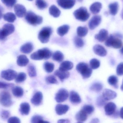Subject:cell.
Wrapping results in <instances>:
<instances>
[{
	"mask_svg": "<svg viewBox=\"0 0 123 123\" xmlns=\"http://www.w3.org/2000/svg\"><path fill=\"white\" fill-rule=\"evenodd\" d=\"M117 93L109 89L104 90L102 93V97L106 101L113 99L117 97Z\"/></svg>",
	"mask_w": 123,
	"mask_h": 123,
	"instance_id": "obj_14",
	"label": "cell"
},
{
	"mask_svg": "<svg viewBox=\"0 0 123 123\" xmlns=\"http://www.w3.org/2000/svg\"><path fill=\"white\" fill-rule=\"evenodd\" d=\"M29 0V1H32V0Z\"/></svg>",
	"mask_w": 123,
	"mask_h": 123,
	"instance_id": "obj_62",
	"label": "cell"
},
{
	"mask_svg": "<svg viewBox=\"0 0 123 123\" xmlns=\"http://www.w3.org/2000/svg\"><path fill=\"white\" fill-rule=\"evenodd\" d=\"M3 18L5 21L10 23H12L16 19V17L13 13L8 12L4 15Z\"/></svg>",
	"mask_w": 123,
	"mask_h": 123,
	"instance_id": "obj_32",
	"label": "cell"
},
{
	"mask_svg": "<svg viewBox=\"0 0 123 123\" xmlns=\"http://www.w3.org/2000/svg\"><path fill=\"white\" fill-rule=\"evenodd\" d=\"M83 123L82 122H79H79H78V123Z\"/></svg>",
	"mask_w": 123,
	"mask_h": 123,
	"instance_id": "obj_61",
	"label": "cell"
},
{
	"mask_svg": "<svg viewBox=\"0 0 123 123\" xmlns=\"http://www.w3.org/2000/svg\"><path fill=\"white\" fill-rule=\"evenodd\" d=\"M116 109V105L113 102L107 103L105 105V114L107 116H111L113 115Z\"/></svg>",
	"mask_w": 123,
	"mask_h": 123,
	"instance_id": "obj_17",
	"label": "cell"
},
{
	"mask_svg": "<svg viewBox=\"0 0 123 123\" xmlns=\"http://www.w3.org/2000/svg\"><path fill=\"white\" fill-rule=\"evenodd\" d=\"M43 99L42 93L40 92H37L35 94L31 100V102L35 106H39L42 103Z\"/></svg>",
	"mask_w": 123,
	"mask_h": 123,
	"instance_id": "obj_15",
	"label": "cell"
},
{
	"mask_svg": "<svg viewBox=\"0 0 123 123\" xmlns=\"http://www.w3.org/2000/svg\"><path fill=\"white\" fill-rule=\"evenodd\" d=\"M74 43L75 46L77 48L82 47L84 45V42L80 37H75L74 38Z\"/></svg>",
	"mask_w": 123,
	"mask_h": 123,
	"instance_id": "obj_39",
	"label": "cell"
},
{
	"mask_svg": "<svg viewBox=\"0 0 123 123\" xmlns=\"http://www.w3.org/2000/svg\"><path fill=\"white\" fill-rule=\"evenodd\" d=\"M79 1H80V2H81V1H82L83 0H78Z\"/></svg>",
	"mask_w": 123,
	"mask_h": 123,
	"instance_id": "obj_60",
	"label": "cell"
},
{
	"mask_svg": "<svg viewBox=\"0 0 123 123\" xmlns=\"http://www.w3.org/2000/svg\"><path fill=\"white\" fill-rule=\"evenodd\" d=\"M15 30V27L13 25L6 24L4 25L3 28L0 29V40L5 39L7 36L12 34Z\"/></svg>",
	"mask_w": 123,
	"mask_h": 123,
	"instance_id": "obj_6",
	"label": "cell"
},
{
	"mask_svg": "<svg viewBox=\"0 0 123 123\" xmlns=\"http://www.w3.org/2000/svg\"><path fill=\"white\" fill-rule=\"evenodd\" d=\"M12 92L13 95L16 97L21 98L24 95V91L21 87L16 86L12 88Z\"/></svg>",
	"mask_w": 123,
	"mask_h": 123,
	"instance_id": "obj_30",
	"label": "cell"
},
{
	"mask_svg": "<svg viewBox=\"0 0 123 123\" xmlns=\"http://www.w3.org/2000/svg\"><path fill=\"white\" fill-rule=\"evenodd\" d=\"M120 52L121 53L122 55H123V47H122V48L120 50Z\"/></svg>",
	"mask_w": 123,
	"mask_h": 123,
	"instance_id": "obj_57",
	"label": "cell"
},
{
	"mask_svg": "<svg viewBox=\"0 0 123 123\" xmlns=\"http://www.w3.org/2000/svg\"><path fill=\"white\" fill-rule=\"evenodd\" d=\"M74 15L77 20L82 22L86 21L90 17V14L86 7H81L74 11Z\"/></svg>",
	"mask_w": 123,
	"mask_h": 123,
	"instance_id": "obj_5",
	"label": "cell"
},
{
	"mask_svg": "<svg viewBox=\"0 0 123 123\" xmlns=\"http://www.w3.org/2000/svg\"><path fill=\"white\" fill-rule=\"evenodd\" d=\"M108 35V31L105 29H102L99 31L98 34L95 35V37L99 42H103L107 39Z\"/></svg>",
	"mask_w": 123,
	"mask_h": 123,
	"instance_id": "obj_18",
	"label": "cell"
},
{
	"mask_svg": "<svg viewBox=\"0 0 123 123\" xmlns=\"http://www.w3.org/2000/svg\"><path fill=\"white\" fill-rule=\"evenodd\" d=\"M2 8L0 6V19H1L3 16V12H2Z\"/></svg>",
	"mask_w": 123,
	"mask_h": 123,
	"instance_id": "obj_55",
	"label": "cell"
},
{
	"mask_svg": "<svg viewBox=\"0 0 123 123\" xmlns=\"http://www.w3.org/2000/svg\"><path fill=\"white\" fill-rule=\"evenodd\" d=\"M70 121L67 119H61L58 121L57 123H69Z\"/></svg>",
	"mask_w": 123,
	"mask_h": 123,
	"instance_id": "obj_52",
	"label": "cell"
},
{
	"mask_svg": "<svg viewBox=\"0 0 123 123\" xmlns=\"http://www.w3.org/2000/svg\"><path fill=\"white\" fill-rule=\"evenodd\" d=\"M77 71L81 74L84 79H87L91 76L92 69L87 64L84 62H80L76 67Z\"/></svg>",
	"mask_w": 123,
	"mask_h": 123,
	"instance_id": "obj_2",
	"label": "cell"
},
{
	"mask_svg": "<svg viewBox=\"0 0 123 123\" xmlns=\"http://www.w3.org/2000/svg\"><path fill=\"white\" fill-rule=\"evenodd\" d=\"M45 81L48 84H57L58 83V82L55 77L52 75L46 77L45 78Z\"/></svg>",
	"mask_w": 123,
	"mask_h": 123,
	"instance_id": "obj_43",
	"label": "cell"
},
{
	"mask_svg": "<svg viewBox=\"0 0 123 123\" xmlns=\"http://www.w3.org/2000/svg\"><path fill=\"white\" fill-rule=\"evenodd\" d=\"M64 56L63 53L60 51H57L54 52L52 55V59L53 60L60 62L63 61Z\"/></svg>",
	"mask_w": 123,
	"mask_h": 123,
	"instance_id": "obj_33",
	"label": "cell"
},
{
	"mask_svg": "<svg viewBox=\"0 0 123 123\" xmlns=\"http://www.w3.org/2000/svg\"><path fill=\"white\" fill-rule=\"evenodd\" d=\"M2 3L8 8H12L16 4L17 0H1Z\"/></svg>",
	"mask_w": 123,
	"mask_h": 123,
	"instance_id": "obj_44",
	"label": "cell"
},
{
	"mask_svg": "<svg viewBox=\"0 0 123 123\" xmlns=\"http://www.w3.org/2000/svg\"><path fill=\"white\" fill-rule=\"evenodd\" d=\"M69 109V107L67 105L58 104L55 107L56 113L59 115H62L67 112Z\"/></svg>",
	"mask_w": 123,
	"mask_h": 123,
	"instance_id": "obj_20",
	"label": "cell"
},
{
	"mask_svg": "<svg viewBox=\"0 0 123 123\" xmlns=\"http://www.w3.org/2000/svg\"><path fill=\"white\" fill-rule=\"evenodd\" d=\"M87 114L83 110H81L79 111L75 116V118L79 122H84L87 119Z\"/></svg>",
	"mask_w": 123,
	"mask_h": 123,
	"instance_id": "obj_27",
	"label": "cell"
},
{
	"mask_svg": "<svg viewBox=\"0 0 123 123\" xmlns=\"http://www.w3.org/2000/svg\"><path fill=\"white\" fill-rule=\"evenodd\" d=\"M35 4L39 9H43L48 6V4L44 0H36Z\"/></svg>",
	"mask_w": 123,
	"mask_h": 123,
	"instance_id": "obj_41",
	"label": "cell"
},
{
	"mask_svg": "<svg viewBox=\"0 0 123 123\" xmlns=\"http://www.w3.org/2000/svg\"><path fill=\"white\" fill-rule=\"evenodd\" d=\"M28 74L30 77H34L37 75V71L35 67L32 64H30L27 68Z\"/></svg>",
	"mask_w": 123,
	"mask_h": 123,
	"instance_id": "obj_35",
	"label": "cell"
},
{
	"mask_svg": "<svg viewBox=\"0 0 123 123\" xmlns=\"http://www.w3.org/2000/svg\"><path fill=\"white\" fill-rule=\"evenodd\" d=\"M49 12L51 16L55 18H57L61 14V11L55 5H52L49 9Z\"/></svg>",
	"mask_w": 123,
	"mask_h": 123,
	"instance_id": "obj_28",
	"label": "cell"
},
{
	"mask_svg": "<svg viewBox=\"0 0 123 123\" xmlns=\"http://www.w3.org/2000/svg\"><path fill=\"white\" fill-rule=\"evenodd\" d=\"M26 79V75L24 72H20L18 74L15 79V82L16 83H19L23 82Z\"/></svg>",
	"mask_w": 123,
	"mask_h": 123,
	"instance_id": "obj_40",
	"label": "cell"
},
{
	"mask_svg": "<svg viewBox=\"0 0 123 123\" xmlns=\"http://www.w3.org/2000/svg\"><path fill=\"white\" fill-rule=\"evenodd\" d=\"M74 67V64L71 62L64 61L61 64L59 69L62 71H68L71 70Z\"/></svg>",
	"mask_w": 123,
	"mask_h": 123,
	"instance_id": "obj_26",
	"label": "cell"
},
{
	"mask_svg": "<svg viewBox=\"0 0 123 123\" xmlns=\"http://www.w3.org/2000/svg\"><path fill=\"white\" fill-rule=\"evenodd\" d=\"M68 96V92L67 90L60 89L55 95V100L57 102L60 103L66 101Z\"/></svg>",
	"mask_w": 123,
	"mask_h": 123,
	"instance_id": "obj_9",
	"label": "cell"
},
{
	"mask_svg": "<svg viewBox=\"0 0 123 123\" xmlns=\"http://www.w3.org/2000/svg\"><path fill=\"white\" fill-rule=\"evenodd\" d=\"M82 110L86 113L87 114H92L94 111V108L92 105H86L83 107Z\"/></svg>",
	"mask_w": 123,
	"mask_h": 123,
	"instance_id": "obj_45",
	"label": "cell"
},
{
	"mask_svg": "<svg viewBox=\"0 0 123 123\" xmlns=\"http://www.w3.org/2000/svg\"><path fill=\"white\" fill-rule=\"evenodd\" d=\"M103 87V86L101 83L100 82H95L90 87V89L92 91L95 92H99L102 90Z\"/></svg>",
	"mask_w": 123,
	"mask_h": 123,
	"instance_id": "obj_37",
	"label": "cell"
},
{
	"mask_svg": "<svg viewBox=\"0 0 123 123\" xmlns=\"http://www.w3.org/2000/svg\"><path fill=\"white\" fill-rule=\"evenodd\" d=\"M101 21L102 18L99 15L94 16L89 21L88 24L89 28L91 30L94 29L99 25L101 23Z\"/></svg>",
	"mask_w": 123,
	"mask_h": 123,
	"instance_id": "obj_11",
	"label": "cell"
},
{
	"mask_svg": "<svg viewBox=\"0 0 123 123\" xmlns=\"http://www.w3.org/2000/svg\"><path fill=\"white\" fill-rule=\"evenodd\" d=\"M52 55V52L47 48L40 49L31 55L30 58L34 60H48Z\"/></svg>",
	"mask_w": 123,
	"mask_h": 123,
	"instance_id": "obj_1",
	"label": "cell"
},
{
	"mask_svg": "<svg viewBox=\"0 0 123 123\" xmlns=\"http://www.w3.org/2000/svg\"><path fill=\"white\" fill-rule=\"evenodd\" d=\"M14 9L16 15L19 18L24 17L26 13V8L22 5L16 4L14 6Z\"/></svg>",
	"mask_w": 123,
	"mask_h": 123,
	"instance_id": "obj_13",
	"label": "cell"
},
{
	"mask_svg": "<svg viewBox=\"0 0 123 123\" xmlns=\"http://www.w3.org/2000/svg\"><path fill=\"white\" fill-rule=\"evenodd\" d=\"M76 0H57L60 6L64 9H70L74 6Z\"/></svg>",
	"mask_w": 123,
	"mask_h": 123,
	"instance_id": "obj_12",
	"label": "cell"
},
{
	"mask_svg": "<svg viewBox=\"0 0 123 123\" xmlns=\"http://www.w3.org/2000/svg\"><path fill=\"white\" fill-rule=\"evenodd\" d=\"M106 101V100L102 96H100L97 99V105L99 107H102L105 104Z\"/></svg>",
	"mask_w": 123,
	"mask_h": 123,
	"instance_id": "obj_47",
	"label": "cell"
},
{
	"mask_svg": "<svg viewBox=\"0 0 123 123\" xmlns=\"http://www.w3.org/2000/svg\"><path fill=\"white\" fill-rule=\"evenodd\" d=\"M30 106L27 103H23L20 105L19 111L23 115H27L29 113Z\"/></svg>",
	"mask_w": 123,
	"mask_h": 123,
	"instance_id": "obj_24",
	"label": "cell"
},
{
	"mask_svg": "<svg viewBox=\"0 0 123 123\" xmlns=\"http://www.w3.org/2000/svg\"><path fill=\"white\" fill-rule=\"evenodd\" d=\"M122 40L118 38H115L112 35H110L105 40V45L108 47H112L115 49H119L123 45Z\"/></svg>",
	"mask_w": 123,
	"mask_h": 123,
	"instance_id": "obj_7",
	"label": "cell"
},
{
	"mask_svg": "<svg viewBox=\"0 0 123 123\" xmlns=\"http://www.w3.org/2000/svg\"><path fill=\"white\" fill-rule=\"evenodd\" d=\"M90 65L92 69H97L100 66V62L97 59L93 58L90 61Z\"/></svg>",
	"mask_w": 123,
	"mask_h": 123,
	"instance_id": "obj_42",
	"label": "cell"
},
{
	"mask_svg": "<svg viewBox=\"0 0 123 123\" xmlns=\"http://www.w3.org/2000/svg\"><path fill=\"white\" fill-rule=\"evenodd\" d=\"M102 8V4L99 2H96L92 4L90 7V10L93 14H97L100 11Z\"/></svg>",
	"mask_w": 123,
	"mask_h": 123,
	"instance_id": "obj_25",
	"label": "cell"
},
{
	"mask_svg": "<svg viewBox=\"0 0 123 123\" xmlns=\"http://www.w3.org/2000/svg\"><path fill=\"white\" fill-rule=\"evenodd\" d=\"M29 59L24 55H20L17 57V63L18 66L20 67L26 66L29 63Z\"/></svg>",
	"mask_w": 123,
	"mask_h": 123,
	"instance_id": "obj_23",
	"label": "cell"
},
{
	"mask_svg": "<svg viewBox=\"0 0 123 123\" xmlns=\"http://www.w3.org/2000/svg\"><path fill=\"white\" fill-rule=\"evenodd\" d=\"M88 31V29L86 27H79L77 30V35L80 37H83L86 36Z\"/></svg>",
	"mask_w": 123,
	"mask_h": 123,
	"instance_id": "obj_34",
	"label": "cell"
},
{
	"mask_svg": "<svg viewBox=\"0 0 123 123\" xmlns=\"http://www.w3.org/2000/svg\"><path fill=\"white\" fill-rule=\"evenodd\" d=\"M121 89L122 91H123V84H122V85H121Z\"/></svg>",
	"mask_w": 123,
	"mask_h": 123,
	"instance_id": "obj_59",
	"label": "cell"
},
{
	"mask_svg": "<svg viewBox=\"0 0 123 123\" xmlns=\"http://www.w3.org/2000/svg\"><path fill=\"white\" fill-rule=\"evenodd\" d=\"M69 100L73 104H79L81 102V99L79 95L75 91L71 92L69 94Z\"/></svg>",
	"mask_w": 123,
	"mask_h": 123,
	"instance_id": "obj_19",
	"label": "cell"
},
{
	"mask_svg": "<svg viewBox=\"0 0 123 123\" xmlns=\"http://www.w3.org/2000/svg\"><path fill=\"white\" fill-rule=\"evenodd\" d=\"M43 120L42 117L39 115H35L32 118L31 123H38L41 120Z\"/></svg>",
	"mask_w": 123,
	"mask_h": 123,
	"instance_id": "obj_48",
	"label": "cell"
},
{
	"mask_svg": "<svg viewBox=\"0 0 123 123\" xmlns=\"http://www.w3.org/2000/svg\"><path fill=\"white\" fill-rule=\"evenodd\" d=\"M93 51L96 55L101 57H105L107 54L105 48L100 45H95L93 47Z\"/></svg>",
	"mask_w": 123,
	"mask_h": 123,
	"instance_id": "obj_16",
	"label": "cell"
},
{
	"mask_svg": "<svg viewBox=\"0 0 123 123\" xmlns=\"http://www.w3.org/2000/svg\"><path fill=\"white\" fill-rule=\"evenodd\" d=\"M69 29L70 27L69 25H62L58 28L57 32L58 35L61 37H63L68 33Z\"/></svg>",
	"mask_w": 123,
	"mask_h": 123,
	"instance_id": "obj_29",
	"label": "cell"
},
{
	"mask_svg": "<svg viewBox=\"0 0 123 123\" xmlns=\"http://www.w3.org/2000/svg\"><path fill=\"white\" fill-rule=\"evenodd\" d=\"M10 113L8 111L3 110L1 112L0 116L4 120L6 119L9 117Z\"/></svg>",
	"mask_w": 123,
	"mask_h": 123,
	"instance_id": "obj_49",
	"label": "cell"
},
{
	"mask_svg": "<svg viewBox=\"0 0 123 123\" xmlns=\"http://www.w3.org/2000/svg\"><path fill=\"white\" fill-rule=\"evenodd\" d=\"M121 17H122V19H123V10L122 11V12H121Z\"/></svg>",
	"mask_w": 123,
	"mask_h": 123,
	"instance_id": "obj_58",
	"label": "cell"
},
{
	"mask_svg": "<svg viewBox=\"0 0 123 123\" xmlns=\"http://www.w3.org/2000/svg\"><path fill=\"white\" fill-rule=\"evenodd\" d=\"M17 75V73L15 71L8 69L2 71L1 76L7 81H10L16 79Z\"/></svg>",
	"mask_w": 123,
	"mask_h": 123,
	"instance_id": "obj_10",
	"label": "cell"
},
{
	"mask_svg": "<svg viewBox=\"0 0 123 123\" xmlns=\"http://www.w3.org/2000/svg\"><path fill=\"white\" fill-rule=\"evenodd\" d=\"M14 86V84L12 83H6L0 81V88L1 89H7L8 87Z\"/></svg>",
	"mask_w": 123,
	"mask_h": 123,
	"instance_id": "obj_51",
	"label": "cell"
},
{
	"mask_svg": "<svg viewBox=\"0 0 123 123\" xmlns=\"http://www.w3.org/2000/svg\"><path fill=\"white\" fill-rule=\"evenodd\" d=\"M53 32V30L50 27H43L38 34V39L41 43H46L49 42L50 37Z\"/></svg>",
	"mask_w": 123,
	"mask_h": 123,
	"instance_id": "obj_4",
	"label": "cell"
},
{
	"mask_svg": "<svg viewBox=\"0 0 123 123\" xmlns=\"http://www.w3.org/2000/svg\"><path fill=\"white\" fill-rule=\"evenodd\" d=\"M25 19L27 23L33 26L41 24L43 21L42 17L37 15L31 11H29L27 12Z\"/></svg>",
	"mask_w": 123,
	"mask_h": 123,
	"instance_id": "obj_3",
	"label": "cell"
},
{
	"mask_svg": "<svg viewBox=\"0 0 123 123\" xmlns=\"http://www.w3.org/2000/svg\"><path fill=\"white\" fill-rule=\"evenodd\" d=\"M116 72L118 76L123 75V62L120 63L117 67Z\"/></svg>",
	"mask_w": 123,
	"mask_h": 123,
	"instance_id": "obj_46",
	"label": "cell"
},
{
	"mask_svg": "<svg viewBox=\"0 0 123 123\" xmlns=\"http://www.w3.org/2000/svg\"><path fill=\"white\" fill-rule=\"evenodd\" d=\"M8 123H21V121L17 117H12L9 118Z\"/></svg>",
	"mask_w": 123,
	"mask_h": 123,
	"instance_id": "obj_50",
	"label": "cell"
},
{
	"mask_svg": "<svg viewBox=\"0 0 123 123\" xmlns=\"http://www.w3.org/2000/svg\"><path fill=\"white\" fill-rule=\"evenodd\" d=\"M38 123H50L48 121H45L43 120H41Z\"/></svg>",
	"mask_w": 123,
	"mask_h": 123,
	"instance_id": "obj_56",
	"label": "cell"
},
{
	"mask_svg": "<svg viewBox=\"0 0 123 123\" xmlns=\"http://www.w3.org/2000/svg\"><path fill=\"white\" fill-rule=\"evenodd\" d=\"M120 115L121 118L123 119V107L121 109Z\"/></svg>",
	"mask_w": 123,
	"mask_h": 123,
	"instance_id": "obj_54",
	"label": "cell"
},
{
	"mask_svg": "<svg viewBox=\"0 0 123 123\" xmlns=\"http://www.w3.org/2000/svg\"><path fill=\"white\" fill-rule=\"evenodd\" d=\"M55 75L57 76L63 82L64 80L68 79L70 76V74L67 71H62L58 69L55 71Z\"/></svg>",
	"mask_w": 123,
	"mask_h": 123,
	"instance_id": "obj_21",
	"label": "cell"
},
{
	"mask_svg": "<svg viewBox=\"0 0 123 123\" xmlns=\"http://www.w3.org/2000/svg\"><path fill=\"white\" fill-rule=\"evenodd\" d=\"M0 103L5 107H9L13 104L11 96L9 92L3 91L0 93Z\"/></svg>",
	"mask_w": 123,
	"mask_h": 123,
	"instance_id": "obj_8",
	"label": "cell"
},
{
	"mask_svg": "<svg viewBox=\"0 0 123 123\" xmlns=\"http://www.w3.org/2000/svg\"><path fill=\"white\" fill-rule=\"evenodd\" d=\"M110 12L111 15L113 16H115L118 11V4L117 2H115L112 3L110 4L109 6Z\"/></svg>",
	"mask_w": 123,
	"mask_h": 123,
	"instance_id": "obj_31",
	"label": "cell"
},
{
	"mask_svg": "<svg viewBox=\"0 0 123 123\" xmlns=\"http://www.w3.org/2000/svg\"><path fill=\"white\" fill-rule=\"evenodd\" d=\"M99 120L97 118H94L92 120L90 123H99Z\"/></svg>",
	"mask_w": 123,
	"mask_h": 123,
	"instance_id": "obj_53",
	"label": "cell"
},
{
	"mask_svg": "<svg viewBox=\"0 0 123 123\" xmlns=\"http://www.w3.org/2000/svg\"><path fill=\"white\" fill-rule=\"evenodd\" d=\"M34 49V46L31 43H27L22 45L20 48V51L25 54H29Z\"/></svg>",
	"mask_w": 123,
	"mask_h": 123,
	"instance_id": "obj_22",
	"label": "cell"
},
{
	"mask_svg": "<svg viewBox=\"0 0 123 123\" xmlns=\"http://www.w3.org/2000/svg\"><path fill=\"white\" fill-rule=\"evenodd\" d=\"M44 68L46 72L51 73L53 71L55 68V65L53 63L47 62L44 63Z\"/></svg>",
	"mask_w": 123,
	"mask_h": 123,
	"instance_id": "obj_38",
	"label": "cell"
},
{
	"mask_svg": "<svg viewBox=\"0 0 123 123\" xmlns=\"http://www.w3.org/2000/svg\"><path fill=\"white\" fill-rule=\"evenodd\" d=\"M108 82L110 85L113 86L115 88H117V86L118 79L116 76L112 75L110 76L108 79Z\"/></svg>",
	"mask_w": 123,
	"mask_h": 123,
	"instance_id": "obj_36",
	"label": "cell"
}]
</instances>
